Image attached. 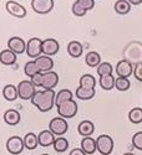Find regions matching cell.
Returning a JSON list of instances; mask_svg holds the SVG:
<instances>
[{
	"label": "cell",
	"mask_w": 142,
	"mask_h": 155,
	"mask_svg": "<svg viewBox=\"0 0 142 155\" xmlns=\"http://www.w3.org/2000/svg\"><path fill=\"white\" fill-rule=\"evenodd\" d=\"M26 55L30 58H37L43 54V40L39 37H33L26 42Z\"/></svg>",
	"instance_id": "5b68a950"
},
{
	"label": "cell",
	"mask_w": 142,
	"mask_h": 155,
	"mask_svg": "<svg viewBox=\"0 0 142 155\" xmlns=\"http://www.w3.org/2000/svg\"><path fill=\"white\" fill-rule=\"evenodd\" d=\"M3 97L9 102H12V101H15L16 98H19L18 87L14 86V84H6L3 88Z\"/></svg>",
	"instance_id": "44dd1931"
},
{
	"label": "cell",
	"mask_w": 142,
	"mask_h": 155,
	"mask_svg": "<svg viewBox=\"0 0 142 155\" xmlns=\"http://www.w3.org/2000/svg\"><path fill=\"white\" fill-rule=\"evenodd\" d=\"M24 145L26 149L29 150H34L37 148L39 145V139H37V135L34 134V133H28L24 137Z\"/></svg>",
	"instance_id": "d4e9b609"
},
{
	"label": "cell",
	"mask_w": 142,
	"mask_h": 155,
	"mask_svg": "<svg viewBox=\"0 0 142 155\" xmlns=\"http://www.w3.org/2000/svg\"><path fill=\"white\" fill-rule=\"evenodd\" d=\"M0 62H2L4 66H11L16 62V54L12 52L11 50H3L0 52Z\"/></svg>",
	"instance_id": "d6986e66"
},
{
	"label": "cell",
	"mask_w": 142,
	"mask_h": 155,
	"mask_svg": "<svg viewBox=\"0 0 142 155\" xmlns=\"http://www.w3.org/2000/svg\"><path fill=\"white\" fill-rule=\"evenodd\" d=\"M85 62H86L87 66H90V67H97L99 64L101 63V56L97 52H95V51H91V52H88L86 55Z\"/></svg>",
	"instance_id": "f1b7e54d"
},
{
	"label": "cell",
	"mask_w": 142,
	"mask_h": 155,
	"mask_svg": "<svg viewBox=\"0 0 142 155\" xmlns=\"http://www.w3.org/2000/svg\"><path fill=\"white\" fill-rule=\"evenodd\" d=\"M115 77L112 74H107V76H101L100 77V86L102 89L105 91H111L115 87Z\"/></svg>",
	"instance_id": "4316f807"
},
{
	"label": "cell",
	"mask_w": 142,
	"mask_h": 155,
	"mask_svg": "<svg viewBox=\"0 0 142 155\" xmlns=\"http://www.w3.org/2000/svg\"><path fill=\"white\" fill-rule=\"evenodd\" d=\"M36 66L39 68V71H40L41 73H45V72H50L51 70H53L54 67V61L53 58H51L50 56H40L37 57L36 60H34Z\"/></svg>",
	"instance_id": "9a60e30c"
},
{
	"label": "cell",
	"mask_w": 142,
	"mask_h": 155,
	"mask_svg": "<svg viewBox=\"0 0 142 155\" xmlns=\"http://www.w3.org/2000/svg\"><path fill=\"white\" fill-rule=\"evenodd\" d=\"M96 80L92 74H84L80 78V87H84L86 89H95Z\"/></svg>",
	"instance_id": "83f0119b"
},
{
	"label": "cell",
	"mask_w": 142,
	"mask_h": 155,
	"mask_svg": "<svg viewBox=\"0 0 142 155\" xmlns=\"http://www.w3.org/2000/svg\"><path fill=\"white\" fill-rule=\"evenodd\" d=\"M59 42L55 38H46L43 41V54L45 56H54L59 52Z\"/></svg>",
	"instance_id": "5bb4252c"
},
{
	"label": "cell",
	"mask_w": 142,
	"mask_h": 155,
	"mask_svg": "<svg viewBox=\"0 0 142 155\" xmlns=\"http://www.w3.org/2000/svg\"><path fill=\"white\" fill-rule=\"evenodd\" d=\"M37 139H39V145L45 148V147L53 145L56 138L50 130H43V132H40V134L37 135Z\"/></svg>",
	"instance_id": "2e32d148"
},
{
	"label": "cell",
	"mask_w": 142,
	"mask_h": 155,
	"mask_svg": "<svg viewBox=\"0 0 142 155\" xmlns=\"http://www.w3.org/2000/svg\"><path fill=\"white\" fill-rule=\"evenodd\" d=\"M41 77H43V73L40 72V73H37L36 76H34L30 81L35 84V87H40L41 86Z\"/></svg>",
	"instance_id": "f35d334b"
},
{
	"label": "cell",
	"mask_w": 142,
	"mask_h": 155,
	"mask_svg": "<svg viewBox=\"0 0 142 155\" xmlns=\"http://www.w3.org/2000/svg\"><path fill=\"white\" fill-rule=\"evenodd\" d=\"M76 2L79 3L86 11L94 9V6H95V0H76Z\"/></svg>",
	"instance_id": "8d00e7d4"
},
{
	"label": "cell",
	"mask_w": 142,
	"mask_h": 155,
	"mask_svg": "<svg viewBox=\"0 0 142 155\" xmlns=\"http://www.w3.org/2000/svg\"><path fill=\"white\" fill-rule=\"evenodd\" d=\"M43 155H49V154H43Z\"/></svg>",
	"instance_id": "7bdbcfd3"
},
{
	"label": "cell",
	"mask_w": 142,
	"mask_h": 155,
	"mask_svg": "<svg viewBox=\"0 0 142 155\" xmlns=\"http://www.w3.org/2000/svg\"><path fill=\"white\" fill-rule=\"evenodd\" d=\"M69 129V124L66 122V119H64L61 117H56L53 118L49 123V130L53 133L54 135H64Z\"/></svg>",
	"instance_id": "8992f818"
},
{
	"label": "cell",
	"mask_w": 142,
	"mask_h": 155,
	"mask_svg": "<svg viewBox=\"0 0 142 155\" xmlns=\"http://www.w3.org/2000/svg\"><path fill=\"white\" fill-rule=\"evenodd\" d=\"M128 3H130L131 5H140L142 3V0H127Z\"/></svg>",
	"instance_id": "60d3db41"
},
{
	"label": "cell",
	"mask_w": 142,
	"mask_h": 155,
	"mask_svg": "<svg viewBox=\"0 0 142 155\" xmlns=\"http://www.w3.org/2000/svg\"><path fill=\"white\" fill-rule=\"evenodd\" d=\"M95 94H96L95 89H86L84 87H77V89L75 91V96L79 99H82V101L92 99L95 97Z\"/></svg>",
	"instance_id": "603a6c76"
},
{
	"label": "cell",
	"mask_w": 142,
	"mask_h": 155,
	"mask_svg": "<svg viewBox=\"0 0 142 155\" xmlns=\"http://www.w3.org/2000/svg\"><path fill=\"white\" fill-rule=\"evenodd\" d=\"M70 155H87V154H85V153L82 151V149H81V148H76V149L71 150Z\"/></svg>",
	"instance_id": "ab89813d"
},
{
	"label": "cell",
	"mask_w": 142,
	"mask_h": 155,
	"mask_svg": "<svg viewBox=\"0 0 142 155\" xmlns=\"http://www.w3.org/2000/svg\"><path fill=\"white\" fill-rule=\"evenodd\" d=\"M123 155H135V154H132V153H126V154H123Z\"/></svg>",
	"instance_id": "b9f144b4"
},
{
	"label": "cell",
	"mask_w": 142,
	"mask_h": 155,
	"mask_svg": "<svg viewBox=\"0 0 142 155\" xmlns=\"http://www.w3.org/2000/svg\"><path fill=\"white\" fill-rule=\"evenodd\" d=\"M115 71L119 77L128 78L131 74H133V64L123 58V60L117 62V64H116V67H115Z\"/></svg>",
	"instance_id": "30bf717a"
},
{
	"label": "cell",
	"mask_w": 142,
	"mask_h": 155,
	"mask_svg": "<svg viewBox=\"0 0 142 155\" xmlns=\"http://www.w3.org/2000/svg\"><path fill=\"white\" fill-rule=\"evenodd\" d=\"M76 113H77V103L74 99L66 101L61 103L60 106H57V114L64 119L72 118L74 115H76Z\"/></svg>",
	"instance_id": "277c9868"
},
{
	"label": "cell",
	"mask_w": 142,
	"mask_h": 155,
	"mask_svg": "<svg viewBox=\"0 0 142 155\" xmlns=\"http://www.w3.org/2000/svg\"><path fill=\"white\" fill-rule=\"evenodd\" d=\"M31 8L37 14H49L54 9V0H31Z\"/></svg>",
	"instance_id": "9c48e42d"
},
{
	"label": "cell",
	"mask_w": 142,
	"mask_h": 155,
	"mask_svg": "<svg viewBox=\"0 0 142 155\" xmlns=\"http://www.w3.org/2000/svg\"><path fill=\"white\" fill-rule=\"evenodd\" d=\"M72 97H74V94L70 89H61V91H59L55 96V106L56 107L60 106L61 103L72 99Z\"/></svg>",
	"instance_id": "cb8c5ba5"
},
{
	"label": "cell",
	"mask_w": 142,
	"mask_h": 155,
	"mask_svg": "<svg viewBox=\"0 0 142 155\" xmlns=\"http://www.w3.org/2000/svg\"><path fill=\"white\" fill-rule=\"evenodd\" d=\"M53 147H54L56 153H64V151H66L68 148H69V140L66 138H64V137H57L54 141Z\"/></svg>",
	"instance_id": "f546056e"
},
{
	"label": "cell",
	"mask_w": 142,
	"mask_h": 155,
	"mask_svg": "<svg viewBox=\"0 0 142 155\" xmlns=\"http://www.w3.org/2000/svg\"><path fill=\"white\" fill-rule=\"evenodd\" d=\"M125 60L131 63H141L142 62V44L132 42L125 50Z\"/></svg>",
	"instance_id": "7a4b0ae2"
},
{
	"label": "cell",
	"mask_w": 142,
	"mask_h": 155,
	"mask_svg": "<svg viewBox=\"0 0 142 155\" xmlns=\"http://www.w3.org/2000/svg\"><path fill=\"white\" fill-rule=\"evenodd\" d=\"M18 93H19V98L24 99V101H31L33 96L36 92V87L31 81H21L18 86Z\"/></svg>",
	"instance_id": "52a82bcc"
},
{
	"label": "cell",
	"mask_w": 142,
	"mask_h": 155,
	"mask_svg": "<svg viewBox=\"0 0 142 155\" xmlns=\"http://www.w3.org/2000/svg\"><path fill=\"white\" fill-rule=\"evenodd\" d=\"M132 145L142 151V132L135 133V135L132 137Z\"/></svg>",
	"instance_id": "d590c367"
},
{
	"label": "cell",
	"mask_w": 142,
	"mask_h": 155,
	"mask_svg": "<svg viewBox=\"0 0 142 155\" xmlns=\"http://www.w3.org/2000/svg\"><path fill=\"white\" fill-rule=\"evenodd\" d=\"M4 122L8 125H16L20 122V113L15 109H8L4 113Z\"/></svg>",
	"instance_id": "ffe728a7"
},
{
	"label": "cell",
	"mask_w": 142,
	"mask_h": 155,
	"mask_svg": "<svg viewBox=\"0 0 142 155\" xmlns=\"http://www.w3.org/2000/svg\"><path fill=\"white\" fill-rule=\"evenodd\" d=\"M133 76H135V78L137 81L142 82V62L135 64V67H133Z\"/></svg>",
	"instance_id": "74e56055"
},
{
	"label": "cell",
	"mask_w": 142,
	"mask_h": 155,
	"mask_svg": "<svg viewBox=\"0 0 142 155\" xmlns=\"http://www.w3.org/2000/svg\"><path fill=\"white\" fill-rule=\"evenodd\" d=\"M96 148L101 155H110L113 150V139L106 134L97 137L96 138Z\"/></svg>",
	"instance_id": "3957f363"
},
{
	"label": "cell",
	"mask_w": 142,
	"mask_h": 155,
	"mask_svg": "<svg viewBox=\"0 0 142 155\" xmlns=\"http://www.w3.org/2000/svg\"><path fill=\"white\" fill-rule=\"evenodd\" d=\"M115 11L117 12L119 15H126L130 12L131 10V4L127 2V0H117L115 3Z\"/></svg>",
	"instance_id": "484cf974"
},
{
	"label": "cell",
	"mask_w": 142,
	"mask_h": 155,
	"mask_svg": "<svg viewBox=\"0 0 142 155\" xmlns=\"http://www.w3.org/2000/svg\"><path fill=\"white\" fill-rule=\"evenodd\" d=\"M128 119H130L131 123L133 124H140L142 123V108H133L130 110V113H128Z\"/></svg>",
	"instance_id": "1f68e13d"
},
{
	"label": "cell",
	"mask_w": 142,
	"mask_h": 155,
	"mask_svg": "<svg viewBox=\"0 0 142 155\" xmlns=\"http://www.w3.org/2000/svg\"><path fill=\"white\" fill-rule=\"evenodd\" d=\"M71 10H72V12H74V15L75 16H85V14H86V10L77 3V2H75L74 4H72V8H71Z\"/></svg>",
	"instance_id": "e575fe53"
},
{
	"label": "cell",
	"mask_w": 142,
	"mask_h": 155,
	"mask_svg": "<svg viewBox=\"0 0 142 155\" xmlns=\"http://www.w3.org/2000/svg\"><path fill=\"white\" fill-rule=\"evenodd\" d=\"M113 72V66L110 62H101L97 66V74L101 76H107V74H112Z\"/></svg>",
	"instance_id": "836d02e7"
},
{
	"label": "cell",
	"mask_w": 142,
	"mask_h": 155,
	"mask_svg": "<svg viewBox=\"0 0 142 155\" xmlns=\"http://www.w3.org/2000/svg\"><path fill=\"white\" fill-rule=\"evenodd\" d=\"M68 52L71 57L74 58H77V57H80L84 52V46L79 42V41H71L69 42L68 45Z\"/></svg>",
	"instance_id": "7402d4cb"
},
{
	"label": "cell",
	"mask_w": 142,
	"mask_h": 155,
	"mask_svg": "<svg viewBox=\"0 0 142 155\" xmlns=\"http://www.w3.org/2000/svg\"><path fill=\"white\" fill-rule=\"evenodd\" d=\"M5 9H6V11L9 12L10 15L15 16V18L21 19V18L26 16V9H25L21 4L12 2V0H9V2L5 4Z\"/></svg>",
	"instance_id": "4fadbf2b"
},
{
	"label": "cell",
	"mask_w": 142,
	"mask_h": 155,
	"mask_svg": "<svg viewBox=\"0 0 142 155\" xmlns=\"http://www.w3.org/2000/svg\"><path fill=\"white\" fill-rule=\"evenodd\" d=\"M59 82V74L54 71H50V72H45L43 73L41 77V86L44 89H54L55 86Z\"/></svg>",
	"instance_id": "7c38bea8"
},
{
	"label": "cell",
	"mask_w": 142,
	"mask_h": 155,
	"mask_svg": "<svg viewBox=\"0 0 142 155\" xmlns=\"http://www.w3.org/2000/svg\"><path fill=\"white\" fill-rule=\"evenodd\" d=\"M25 145H24V139L15 135L8 139L6 141V150L12 155H19L23 153Z\"/></svg>",
	"instance_id": "ba28073f"
},
{
	"label": "cell",
	"mask_w": 142,
	"mask_h": 155,
	"mask_svg": "<svg viewBox=\"0 0 142 155\" xmlns=\"http://www.w3.org/2000/svg\"><path fill=\"white\" fill-rule=\"evenodd\" d=\"M130 87H131V83H130V81H128V78H125V77H117V78L115 80V88L120 92L128 91Z\"/></svg>",
	"instance_id": "4dcf8cb0"
},
{
	"label": "cell",
	"mask_w": 142,
	"mask_h": 155,
	"mask_svg": "<svg viewBox=\"0 0 142 155\" xmlns=\"http://www.w3.org/2000/svg\"><path fill=\"white\" fill-rule=\"evenodd\" d=\"M8 48L11 50L12 52H15L16 55H21L26 51V44L19 36H12L9 38L8 41Z\"/></svg>",
	"instance_id": "8fae6325"
},
{
	"label": "cell",
	"mask_w": 142,
	"mask_h": 155,
	"mask_svg": "<svg viewBox=\"0 0 142 155\" xmlns=\"http://www.w3.org/2000/svg\"><path fill=\"white\" fill-rule=\"evenodd\" d=\"M81 149L87 155L94 154L97 150V148H96V140L94 138H91V137H85L81 140Z\"/></svg>",
	"instance_id": "e0dca14e"
},
{
	"label": "cell",
	"mask_w": 142,
	"mask_h": 155,
	"mask_svg": "<svg viewBox=\"0 0 142 155\" xmlns=\"http://www.w3.org/2000/svg\"><path fill=\"white\" fill-rule=\"evenodd\" d=\"M24 72L26 76H29L30 78H33L34 76H36L37 73H40V71H39L37 66H36V63L35 61H29L25 63V66H24Z\"/></svg>",
	"instance_id": "d6a6232c"
},
{
	"label": "cell",
	"mask_w": 142,
	"mask_h": 155,
	"mask_svg": "<svg viewBox=\"0 0 142 155\" xmlns=\"http://www.w3.org/2000/svg\"><path fill=\"white\" fill-rule=\"evenodd\" d=\"M77 132H79V134L82 135L84 138L90 137V135H92L94 132H95V125L91 120H82L79 124V127H77Z\"/></svg>",
	"instance_id": "ac0fdd59"
},
{
	"label": "cell",
	"mask_w": 142,
	"mask_h": 155,
	"mask_svg": "<svg viewBox=\"0 0 142 155\" xmlns=\"http://www.w3.org/2000/svg\"><path fill=\"white\" fill-rule=\"evenodd\" d=\"M55 96L56 94L54 92V89L36 91L31 98V103L40 112H49L55 106Z\"/></svg>",
	"instance_id": "6da1fadb"
}]
</instances>
